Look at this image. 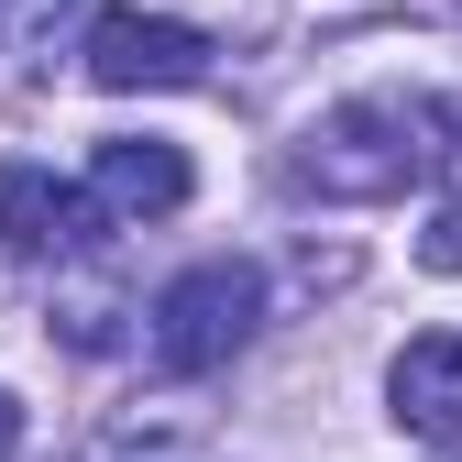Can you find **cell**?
<instances>
[{
  "label": "cell",
  "instance_id": "obj_8",
  "mask_svg": "<svg viewBox=\"0 0 462 462\" xmlns=\"http://www.w3.org/2000/svg\"><path fill=\"white\" fill-rule=\"evenodd\" d=\"M23 451V408H12V396H0V462H12Z\"/></svg>",
  "mask_w": 462,
  "mask_h": 462
},
{
  "label": "cell",
  "instance_id": "obj_1",
  "mask_svg": "<svg viewBox=\"0 0 462 462\" xmlns=\"http://www.w3.org/2000/svg\"><path fill=\"white\" fill-rule=\"evenodd\" d=\"M254 319H264V275L243 254H209L154 298V364L165 374H220L254 341Z\"/></svg>",
  "mask_w": 462,
  "mask_h": 462
},
{
  "label": "cell",
  "instance_id": "obj_4",
  "mask_svg": "<svg viewBox=\"0 0 462 462\" xmlns=\"http://www.w3.org/2000/svg\"><path fill=\"white\" fill-rule=\"evenodd\" d=\"M99 188H67L55 165H33V154H0V243H12L23 264L33 254H78V243H99Z\"/></svg>",
  "mask_w": 462,
  "mask_h": 462
},
{
  "label": "cell",
  "instance_id": "obj_3",
  "mask_svg": "<svg viewBox=\"0 0 462 462\" xmlns=\"http://www.w3.org/2000/svg\"><path fill=\"white\" fill-rule=\"evenodd\" d=\"M88 78L99 88H199L209 78V33L177 23V12H99L88 23Z\"/></svg>",
  "mask_w": 462,
  "mask_h": 462
},
{
  "label": "cell",
  "instance_id": "obj_5",
  "mask_svg": "<svg viewBox=\"0 0 462 462\" xmlns=\"http://www.w3.org/2000/svg\"><path fill=\"white\" fill-rule=\"evenodd\" d=\"M88 188H99V209L110 220H165V209H188V154L177 143H154V133H110L99 154H88Z\"/></svg>",
  "mask_w": 462,
  "mask_h": 462
},
{
  "label": "cell",
  "instance_id": "obj_7",
  "mask_svg": "<svg viewBox=\"0 0 462 462\" xmlns=\"http://www.w3.org/2000/svg\"><path fill=\"white\" fill-rule=\"evenodd\" d=\"M419 264H430V275H462V199H440V209H430V231H419Z\"/></svg>",
  "mask_w": 462,
  "mask_h": 462
},
{
  "label": "cell",
  "instance_id": "obj_9",
  "mask_svg": "<svg viewBox=\"0 0 462 462\" xmlns=\"http://www.w3.org/2000/svg\"><path fill=\"white\" fill-rule=\"evenodd\" d=\"M451 462H462V451H451Z\"/></svg>",
  "mask_w": 462,
  "mask_h": 462
},
{
  "label": "cell",
  "instance_id": "obj_2",
  "mask_svg": "<svg viewBox=\"0 0 462 462\" xmlns=\"http://www.w3.org/2000/svg\"><path fill=\"white\" fill-rule=\"evenodd\" d=\"M419 165H430L419 110H408V99H353V110H330V122L309 133L298 188H319V199H396Z\"/></svg>",
  "mask_w": 462,
  "mask_h": 462
},
{
  "label": "cell",
  "instance_id": "obj_6",
  "mask_svg": "<svg viewBox=\"0 0 462 462\" xmlns=\"http://www.w3.org/2000/svg\"><path fill=\"white\" fill-rule=\"evenodd\" d=\"M385 396H396V419H408V430L462 440V330H419L408 353L385 364Z\"/></svg>",
  "mask_w": 462,
  "mask_h": 462
}]
</instances>
